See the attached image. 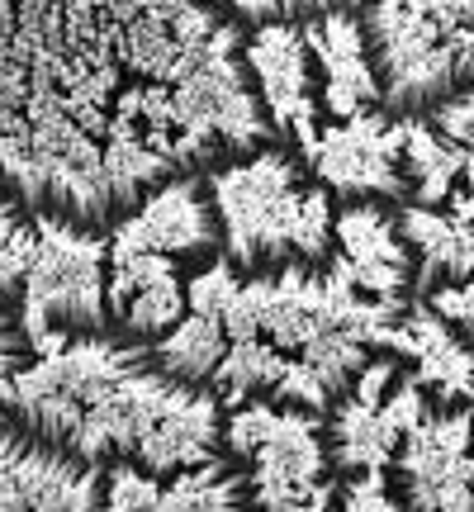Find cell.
Returning <instances> with one entry per match:
<instances>
[{"instance_id":"13","label":"cell","mask_w":474,"mask_h":512,"mask_svg":"<svg viewBox=\"0 0 474 512\" xmlns=\"http://www.w3.org/2000/svg\"><path fill=\"white\" fill-rule=\"evenodd\" d=\"M470 114H474V95L460 91L456 100H446V105H437V110L427 114L422 124L437 133L446 147H456V152H470Z\"/></svg>"},{"instance_id":"7","label":"cell","mask_w":474,"mask_h":512,"mask_svg":"<svg viewBox=\"0 0 474 512\" xmlns=\"http://www.w3.org/2000/svg\"><path fill=\"white\" fill-rule=\"evenodd\" d=\"M332 238L342 242V275L361 290L394 304L403 290H413V252L399 233V209L375 200H351L332 219Z\"/></svg>"},{"instance_id":"10","label":"cell","mask_w":474,"mask_h":512,"mask_svg":"<svg viewBox=\"0 0 474 512\" xmlns=\"http://www.w3.org/2000/svg\"><path fill=\"white\" fill-rule=\"evenodd\" d=\"M152 366L162 370L166 380L185 384V389H204L214 380L219 361L228 356V332H223L219 318H204V313H190L176 328L166 332L157 347H147Z\"/></svg>"},{"instance_id":"9","label":"cell","mask_w":474,"mask_h":512,"mask_svg":"<svg viewBox=\"0 0 474 512\" xmlns=\"http://www.w3.org/2000/svg\"><path fill=\"white\" fill-rule=\"evenodd\" d=\"M456 214L446 219L441 209H399V233L413 252V290H451L470 285V195L456 190Z\"/></svg>"},{"instance_id":"1","label":"cell","mask_w":474,"mask_h":512,"mask_svg":"<svg viewBox=\"0 0 474 512\" xmlns=\"http://www.w3.org/2000/svg\"><path fill=\"white\" fill-rule=\"evenodd\" d=\"M219 238L228 266L256 280L285 271H328L332 256V195L304 181L290 152H256L247 162L209 171Z\"/></svg>"},{"instance_id":"5","label":"cell","mask_w":474,"mask_h":512,"mask_svg":"<svg viewBox=\"0 0 474 512\" xmlns=\"http://www.w3.org/2000/svg\"><path fill=\"white\" fill-rule=\"evenodd\" d=\"M223 247L219 238V214L209 200V185L204 176H176L166 181L157 195H147L143 219H128L119 242L110 247V256H190L204 261Z\"/></svg>"},{"instance_id":"2","label":"cell","mask_w":474,"mask_h":512,"mask_svg":"<svg viewBox=\"0 0 474 512\" xmlns=\"http://www.w3.org/2000/svg\"><path fill=\"white\" fill-rule=\"evenodd\" d=\"M356 15L380 119L418 124L470 91L474 5H365Z\"/></svg>"},{"instance_id":"6","label":"cell","mask_w":474,"mask_h":512,"mask_svg":"<svg viewBox=\"0 0 474 512\" xmlns=\"http://www.w3.org/2000/svg\"><path fill=\"white\" fill-rule=\"evenodd\" d=\"M242 62L256 72V95L271 114V124H294V138L313 152V53L299 19L256 24V34L242 43Z\"/></svg>"},{"instance_id":"3","label":"cell","mask_w":474,"mask_h":512,"mask_svg":"<svg viewBox=\"0 0 474 512\" xmlns=\"http://www.w3.org/2000/svg\"><path fill=\"white\" fill-rule=\"evenodd\" d=\"M105 242L91 233H76L62 223L38 219L34 256L24 271V294H19V332L34 356L72 347L81 337L110 328L105 309Z\"/></svg>"},{"instance_id":"11","label":"cell","mask_w":474,"mask_h":512,"mask_svg":"<svg viewBox=\"0 0 474 512\" xmlns=\"http://www.w3.org/2000/svg\"><path fill=\"white\" fill-rule=\"evenodd\" d=\"M285 356L275 347H266V342H233L228 347V356L219 361V370H214V389L209 394H219V399L237 403L247 399V394H261V389H275V384L285 380Z\"/></svg>"},{"instance_id":"12","label":"cell","mask_w":474,"mask_h":512,"mask_svg":"<svg viewBox=\"0 0 474 512\" xmlns=\"http://www.w3.org/2000/svg\"><path fill=\"white\" fill-rule=\"evenodd\" d=\"M29 342L19 332V318L15 313H0V432H10L15 422V380L19 370L29 366Z\"/></svg>"},{"instance_id":"4","label":"cell","mask_w":474,"mask_h":512,"mask_svg":"<svg viewBox=\"0 0 474 512\" xmlns=\"http://www.w3.org/2000/svg\"><path fill=\"white\" fill-rule=\"evenodd\" d=\"M313 171L323 190H337L351 200H375L389 209H403L413 200V190L403 181V124H389L380 114H356L347 128L323 133V143H313Z\"/></svg>"},{"instance_id":"8","label":"cell","mask_w":474,"mask_h":512,"mask_svg":"<svg viewBox=\"0 0 474 512\" xmlns=\"http://www.w3.org/2000/svg\"><path fill=\"white\" fill-rule=\"evenodd\" d=\"M304 38H309L313 62L323 67V105L337 119H356L375 105V76L365 62L361 43V15L356 5H328V10H309L304 19Z\"/></svg>"}]
</instances>
